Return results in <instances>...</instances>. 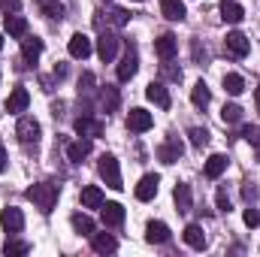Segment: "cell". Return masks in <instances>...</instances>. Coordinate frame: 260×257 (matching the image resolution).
<instances>
[{"mask_svg":"<svg viewBox=\"0 0 260 257\" xmlns=\"http://www.w3.org/2000/svg\"><path fill=\"white\" fill-rule=\"evenodd\" d=\"M27 200H30L40 212H52L55 203H58V185H52V182L30 185V188H27Z\"/></svg>","mask_w":260,"mask_h":257,"instance_id":"6da1fadb","label":"cell"},{"mask_svg":"<svg viewBox=\"0 0 260 257\" xmlns=\"http://www.w3.org/2000/svg\"><path fill=\"white\" fill-rule=\"evenodd\" d=\"M100 176H103V182L112 188V191H121L124 185H121V167H118V160L112 157V154H103L100 157Z\"/></svg>","mask_w":260,"mask_h":257,"instance_id":"7a4b0ae2","label":"cell"},{"mask_svg":"<svg viewBox=\"0 0 260 257\" xmlns=\"http://www.w3.org/2000/svg\"><path fill=\"white\" fill-rule=\"evenodd\" d=\"M0 224H3V230H6L9 236L21 233V230H24V215H21V209H15V206H6V209L0 212Z\"/></svg>","mask_w":260,"mask_h":257,"instance_id":"3957f363","label":"cell"},{"mask_svg":"<svg viewBox=\"0 0 260 257\" xmlns=\"http://www.w3.org/2000/svg\"><path fill=\"white\" fill-rule=\"evenodd\" d=\"M224 46H227V52H230L233 58H245V55L251 52L248 37H245V34H239V30H230V34H227V40H224Z\"/></svg>","mask_w":260,"mask_h":257,"instance_id":"277c9868","label":"cell"},{"mask_svg":"<svg viewBox=\"0 0 260 257\" xmlns=\"http://www.w3.org/2000/svg\"><path fill=\"white\" fill-rule=\"evenodd\" d=\"M15 133H18V139H21L24 145L37 142V139H40V124H37V118L21 115V118H18V127H15Z\"/></svg>","mask_w":260,"mask_h":257,"instance_id":"5b68a950","label":"cell"},{"mask_svg":"<svg viewBox=\"0 0 260 257\" xmlns=\"http://www.w3.org/2000/svg\"><path fill=\"white\" fill-rule=\"evenodd\" d=\"M115 52H118V37L115 34H100V40H97V55H100V61L103 64H109L112 58H115Z\"/></svg>","mask_w":260,"mask_h":257,"instance_id":"8992f818","label":"cell"},{"mask_svg":"<svg viewBox=\"0 0 260 257\" xmlns=\"http://www.w3.org/2000/svg\"><path fill=\"white\" fill-rule=\"evenodd\" d=\"M182 151H185V145H182V139L179 136H170L160 148H157V157L164 160V164H176L179 157H182Z\"/></svg>","mask_w":260,"mask_h":257,"instance_id":"52a82bcc","label":"cell"},{"mask_svg":"<svg viewBox=\"0 0 260 257\" xmlns=\"http://www.w3.org/2000/svg\"><path fill=\"white\" fill-rule=\"evenodd\" d=\"M100 218L106 227H121L124 224V206L121 203H103L100 206Z\"/></svg>","mask_w":260,"mask_h":257,"instance_id":"ba28073f","label":"cell"},{"mask_svg":"<svg viewBox=\"0 0 260 257\" xmlns=\"http://www.w3.org/2000/svg\"><path fill=\"white\" fill-rule=\"evenodd\" d=\"M27 103H30V94H27V88H12V94L6 97V112H12V115H18V112H24L27 109Z\"/></svg>","mask_w":260,"mask_h":257,"instance_id":"9c48e42d","label":"cell"},{"mask_svg":"<svg viewBox=\"0 0 260 257\" xmlns=\"http://www.w3.org/2000/svg\"><path fill=\"white\" fill-rule=\"evenodd\" d=\"M151 124H154L151 112H145V109H130L127 130H133V133H145V130H151Z\"/></svg>","mask_w":260,"mask_h":257,"instance_id":"30bf717a","label":"cell"},{"mask_svg":"<svg viewBox=\"0 0 260 257\" xmlns=\"http://www.w3.org/2000/svg\"><path fill=\"white\" fill-rule=\"evenodd\" d=\"M136 70H139V58H136V49H130L124 52V58H121V64H118V79L121 82H130L133 76H136Z\"/></svg>","mask_w":260,"mask_h":257,"instance_id":"8fae6325","label":"cell"},{"mask_svg":"<svg viewBox=\"0 0 260 257\" xmlns=\"http://www.w3.org/2000/svg\"><path fill=\"white\" fill-rule=\"evenodd\" d=\"M157 185H160V179H157V176H151V173H148V176H142V179H139V185H136V200H142V203H148V200H154V194H157Z\"/></svg>","mask_w":260,"mask_h":257,"instance_id":"7c38bea8","label":"cell"},{"mask_svg":"<svg viewBox=\"0 0 260 257\" xmlns=\"http://www.w3.org/2000/svg\"><path fill=\"white\" fill-rule=\"evenodd\" d=\"M91 37H85V34H73L70 37V55L73 58H79V61H85L88 55H91Z\"/></svg>","mask_w":260,"mask_h":257,"instance_id":"4fadbf2b","label":"cell"},{"mask_svg":"<svg viewBox=\"0 0 260 257\" xmlns=\"http://www.w3.org/2000/svg\"><path fill=\"white\" fill-rule=\"evenodd\" d=\"M145 97H148L157 109H170V103H173V100H170V91H167L160 82H151V85L145 88Z\"/></svg>","mask_w":260,"mask_h":257,"instance_id":"5bb4252c","label":"cell"},{"mask_svg":"<svg viewBox=\"0 0 260 257\" xmlns=\"http://www.w3.org/2000/svg\"><path fill=\"white\" fill-rule=\"evenodd\" d=\"M91 148H94V145H91V139H88V136H79L76 142H70V145H67V157H70L73 164H82V157H88V154H91Z\"/></svg>","mask_w":260,"mask_h":257,"instance_id":"9a60e30c","label":"cell"},{"mask_svg":"<svg viewBox=\"0 0 260 257\" xmlns=\"http://www.w3.org/2000/svg\"><path fill=\"white\" fill-rule=\"evenodd\" d=\"M176 49H179V43H176L173 34H164V37L154 43V52H157L160 61H173V58H176Z\"/></svg>","mask_w":260,"mask_h":257,"instance_id":"2e32d148","label":"cell"},{"mask_svg":"<svg viewBox=\"0 0 260 257\" xmlns=\"http://www.w3.org/2000/svg\"><path fill=\"white\" fill-rule=\"evenodd\" d=\"M91 248H94L97 254H112V251L118 248V239H115L112 233H94V236H91Z\"/></svg>","mask_w":260,"mask_h":257,"instance_id":"e0dca14e","label":"cell"},{"mask_svg":"<svg viewBox=\"0 0 260 257\" xmlns=\"http://www.w3.org/2000/svg\"><path fill=\"white\" fill-rule=\"evenodd\" d=\"M145 239H148L151 245H160V242L170 239V227H167L164 221H148V227H145Z\"/></svg>","mask_w":260,"mask_h":257,"instance_id":"ac0fdd59","label":"cell"},{"mask_svg":"<svg viewBox=\"0 0 260 257\" xmlns=\"http://www.w3.org/2000/svg\"><path fill=\"white\" fill-rule=\"evenodd\" d=\"M76 133H79V136L94 139V136H100V133H103V124H100V121H94L91 115H82V118H76Z\"/></svg>","mask_w":260,"mask_h":257,"instance_id":"d6986e66","label":"cell"},{"mask_svg":"<svg viewBox=\"0 0 260 257\" xmlns=\"http://www.w3.org/2000/svg\"><path fill=\"white\" fill-rule=\"evenodd\" d=\"M221 18H224L227 24H239V21L245 18V9H242L236 0H224V3H221Z\"/></svg>","mask_w":260,"mask_h":257,"instance_id":"ffe728a7","label":"cell"},{"mask_svg":"<svg viewBox=\"0 0 260 257\" xmlns=\"http://www.w3.org/2000/svg\"><path fill=\"white\" fill-rule=\"evenodd\" d=\"M21 55H24V61L37 64V58L43 55V40H37V37H24V40H21Z\"/></svg>","mask_w":260,"mask_h":257,"instance_id":"44dd1931","label":"cell"},{"mask_svg":"<svg viewBox=\"0 0 260 257\" xmlns=\"http://www.w3.org/2000/svg\"><path fill=\"white\" fill-rule=\"evenodd\" d=\"M182 236H185V242H188L191 248H197V251H203V248H206V233H203V227H200V224H188Z\"/></svg>","mask_w":260,"mask_h":257,"instance_id":"7402d4cb","label":"cell"},{"mask_svg":"<svg viewBox=\"0 0 260 257\" xmlns=\"http://www.w3.org/2000/svg\"><path fill=\"white\" fill-rule=\"evenodd\" d=\"M173 200H176V206H179V212H191V203H194V194H191V185H176V191H173Z\"/></svg>","mask_w":260,"mask_h":257,"instance_id":"603a6c76","label":"cell"},{"mask_svg":"<svg viewBox=\"0 0 260 257\" xmlns=\"http://www.w3.org/2000/svg\"><path fill=\"white\" fill-rule=\"evenodd\" d=\"M100 103H103V109H106V112H115V109H118V103H121L118 88H115V85H106V88L100 91Z\"/></svg>","mask_w":260,"mask_h":257,"instance_id":"cb8c5ba5","label":"cell"},{"mask_svg":"<svg viewBox=\"0 0 260 257\" xmlns=\"http://www.w3.org/2000/svg\"><path fill=\"white\" fill-rule=\"evenodd\" d=\"M160 12H164L170 21H182V18H185V3H182V0H160Z\"/></svg>","mask_w":260,"mask_h":257,"instance_id":"d4e9b609","label":"cell"},{"mask_svg":"<svg viewBox=\"0 0 260 257\" xmlns=\"http://www.w3.org/2000/svg\"><path fill=\"white\" fill-rule=\"evenodd\" d=\"M106 200H103V191L100 188H94V185H88V188H82V206L85 209H100Z\"/></svg>","mask_w":260,"mask_h":257,"instance_id":"484cf974","label":"cell"},{"mask_svg":"<svg viewBox=\"0 0 260 257\" xmlns=\"http://www.w3.org/2000/svg\"><path fill=\"white\" fill-rule=\"evenodd\" d=\"M70 224H73L76 233H82V236H94V221H91L85 212H76V215L70 218Z\"/></svg>","mask_w":260,"mask_h":257,"instance_id":"4316f807","label":"cell"},{"mask_svg":"<svg viewBox=\"0 0 260 257\" xmlns=\"http://www.w3.org/2000/svg\"><path fill=\"white\" fill-rule=\"evenodd\" d=\"M224 170H227V157H224V154H212V157L206 160V176H209V179H221Z\"/></svg>","mask_w":260,"mask_h":257,"instance_id":"83f0119b","label":"cell"},{"mask_svg":"<svg viewBox=\"0 0 260 257\" xmlns=\"http://www.w3.org/2000/svg\"><path fill=\"white\" fill-rule=\"evenodd\" d=\"M6 34L9 37H27V21L21 15H6Z\"/></svg>","mask_w":260,"mask_h":257,"instance_id":"f1b7e54d","label":"cell"},{"mask_svg":"<svg viewBox=\"0 0 260 257\" xmlns=\"http://www.w3.org/2000/svg\"><path fill=\"white\" fill-rule=\"evenodd\" d=\"M191 100H194V106H200V109H206L209 106V100H212V91H209V85L206 82H197L194 91H191Z\"/></svg>","mask_w":260,"mask_h":257,"instance_id":"f546056e","label":"cell"},{"mask_svg":"<svg viewBox=\"0 0 260 257\" xmlns=\"http://www.w3.org/2000/svg\"><path fill=\"white\" fill-rule=\"evenodd\" d=\"M224 91H227V94H233V97H239V94L245 91L242 76H239V73H227V76H224Z\"/></svg>","mask_w":260,"mask_h":257,"instance_id":"4dcf8cb0","label":"cell"},{"mask_svg":"<svg viewBox=\"0 0 260 257\" xmlns=\"http://www.w3.org/2000/svg\"><path fill=\"white\" fill-rule=\"evenodd\" d=\"M221 118H224V124H239L242 121V106L239 103H227L221 109Z\"/></svg>","mask_w":260,"mask_h":257,"instance_id":"1f68e13d","label":"cell"},{"mask_svg":"<svg viewBox=\"0 0 260 257\" xmlns=\"http://www.w3.org/2000/svg\"><path fill=\"white\" fill-rule=\"evenodd\" d=\"M27 251H30V245L21 242V239H6V245H3V254L6 257H18V254H27Z\"/></svg>","mask_w":260,"mask_h":257,"instance_id":"d6a6232c","label":"cell"},{"mask_svg":"<svg viewBox=\"0 0 260 257\" xmlns=\"http://www.w3.org/2000/svg\"><path fill=\"white\" fill-rule=\"evenodd\" d=\"M43 12H46L49 18H64L67 6L61 3V0H43Z\"/></svg>","mask_w":260,"mask_h":257,"instance_id":"836d02e7","label":"cell"},{"mask_svg":"<svg viewBox=\"0 0 260 257\" xmlns=\"http://www.w3.org/2000/svg\"><path fill=\"white\" fill-rule=\"evenodd\" d=\"M188 136H191V145H197V148H203V145L209 142V130L206 127H191Z\"/></svg>","mask_w":260,"mask_h":257,"instance_id":"e575fe53","label":"cell"},{"mask_svg":"<svg viewBox=\"0 0 260 257\" xmlns=\"http://www.w3.org/2000/svg\"><path fill=\"white\" fill-rule=\"evenodd\" d=\"M242 136H245V142H251V145L260 151V127H257V124H248V127H242Z\"/></svg>","mask_w":260,"mask_h":257,"instance_id":"d590c367","label":"cell"},{"mask_svg":"<svg viewBox=\"0 0 260 257\" xmlns=\"http://www.w3.org/2000/svg\"><path fill=\"white\" fill-rule=\"evenodd\" d=\"M94 91V73H82L79 79V94H91Z\"/></svg>","mask_w":260,"mask_h":257,"instance_id":"8d00e7d4","label":"cell"},{"mask_svg":"<svg viewBox=\"0 0 260 257\" xmlns=\"http://www.w3.org/2000/svg\"><path fill=\"white\" fill-rule=\"evenodd\" d=\"M242 218H245V224H248V227H257V224H260V212H257V209H245V215H242Z\"/></svg>","mask_w":260,"mask_h":257,"instance_id":"74e56055","label":"cell"},{"mask_svg":"<svg viewBox=\"0 0 260 257\" xmlns=\"http://www.w3.org/2000/svg\"><path fill=\"white\" fill-rule=\"evenodd\" d=\"M218 212H230V197H227L224 188L218 191Z\"/></svg>","mask_w":260,"mask_h":257,"instance_id":"f35d334b","label":"cell"},{"mask_svg":"<svg viewBox=\"0 0 260 257\" xmlns=\"http://www.w3.org/2000/svg\"><path fill=\"white\" fill-rule=\"evenodd\" d=\"M18 6H21V0H0V9H3L6 15H9V12H15Z\"/></svg>","mask_w":260,"mask_h":257,"instance_id":"ab89813d","label":"cell"},{"mask_svg":"<svg viewBox=\"0 0 260 257\" xmlns=\"http://www.w3.org/2000/svg\"><path fill=\"white\" fill-rule=\"evenodd\" d=\"M127 18H130V12H124V9H115L112 12V21L115 24H127Z\"/></svg>","mask_w":260,"mask_h":257,"instance_id":"60d3db41","label":"cell"},{"mask_svg":"<svg viewBox=\"0 0 260 257\" xmlns=\"http://www.w3.org/2000/svg\"><path fill=\"white\" fill-rule=\"evenodd\" d=\"M164 76L173 79V82H179V79H182V70H176V67H164Z\"/></svg>","mask_w":260,"mask_h":257,"instance_id":"b9f144b4","label":"cell"},{"mask_svg":"<svg viewBox=\"0 0 260 257\" xmlns=\"http://www.w3.org/2000/svg\"><path fill=\"white\" fill-rule=\"evenodd\" d=\"M55 76H58V79H64V76H67V67L64 64H55Z\"/></svg>","mask_w":260,"mask_h":257,"instance_id":"7bdbcfd3","label":"cell"},{"mask_svg":"<svg viewBox=\"0 0 260 257\" xmlns=\"http://www.w3.org/2000/svg\"><path fill=\"white\" fill-rule=\"evenodd\" d=\"M3 170H6V148L0 145V173H3Z\"/></svg>","mask_w":260,"mask_h":257,"instance_id":"ee69618b","label":"cell"},{"mask_svg":"<svg viewBox=\"0 0 260 257\" xmlns=\"http://www.w3.org/2000/svg\"><path fill=\"white\" fill-rule=\"evenodd\" d=\"M242 194H245V200H254V188H251V185H245V188H242Z\"/></svg>","mask_w":260,"mask_h":257,"instance_id":"f6af8a7d","label":"cell"},{"mask_svg":"<svg viewBox=\"0 0 260 257\" xmlns=\"http://www.w3.org/2000/svg\"><path fill=\"white\" fill-rule=\"evenodd\" d=\"M254 97H257V109H260V88H257V94H254Z\"/></svg>","mask_w":260,"mask_h":257,"instance_id":"bcb514c9","label":"cell"},{"mask_svg":"<svg viewBox=\"0 0 260 257\" xmlns=\"http://www.w3.org/2000/svg\"><path fill=\"white\" fill-rule=\"evenodd\" d=\"M0 49H3V37H0Z\"/></svg>","mask_w":260,"mask_h":257,"instance_id":"7dc6e473","label":"cell"},{"mask_svg":"<svg viewBox=\"0 0 260 257\" xmlns=\"http://www.w3.org/2000/svg\"><path fill=\"white\" fill-rule=\"evenodd\" d=\"M133 3H142V0H133Z\"/></svg>","mask_w":260,"mask_h":257,"instance_id":"c3c4849f","label":"cell"},{"mask_svg":"<svg viewBox=\"0 0 260 257\" xmlns=\"http://www.w3.org/2000/svg\"><path fill=\"white\" fill-rule=\"evenodd\" d=\"M106 3H109V0H106Z\"/></svg>","mask_w":260,"mask_h":257,"instance_id":"681fc988","label":"cell"}]
</instances>
